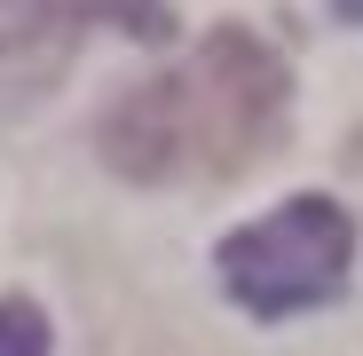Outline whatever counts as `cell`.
<instances>
[{"mask_svg": "<svg viewBox=\"0 0 363 356\" xmlns=\"http://www.w3.org/2000/svg\"><path fill=\"white\" fill-rule=\"evenodd\" d=\"M95 24H118L127 40H166L174 9L166 0H0V72H55Z\"/></svg>", "mask_w": 363, "mask_h": 356, "instance_id": "obj_3", "label": "cell"}, {"mask_svg": "<svg viewBox=\"0 0 363 356\" xmlns=\"http://www.w3.org/2000/svg\"><path fill=\"white\" fill-rule=\"evenodd\" d=\"M332 16L340 24H363V0H332Z\"/></svg>", "mask_w": 363, "mask_h": 356, "instance_id": "obj_5", "label": "cell"}, {"mask_svg": "<svg viewBox=\"0 0 363 356\" xmlns=\"http://www.w3.org/2000/svg\"><path fill=\"white\" fill-rule=\"evenodd\" d=\"M284 119H292L284 55L245 24H213L174 72L135 80L103 111L95 151L127 183H221L277 151Z\"/></svg>", "mask_w": 363, "mask_h": 356, "instance_id": "obj_1", "label": "cell"}, {"mask_svg": "<svg viewBox=\"0 0 363 356\" xmlns=\"http://www.w3.org/2000/svg\"><path fill=\"white\" fill-rule=\"evenodd\" d=\"M347 261H355V222L332 198H284L277 214L221 237V254H213L229 301L253 317H292V309L332 301L347 285Z\"/></svg>", "mask_w": 363, "mask_h": 356, "instance_id": "obj_2", "label": "cell"}, {"mask_svg": "<svg viewBox=\"0 0 363 356\" xmlns=\"http://www.w3.org/2000/svg\"><path fill=\"white\" fill-rule=\"evenodd\" d=\"M0 356H48V317H40V301H24V293L0 301Z\"/></svg>", "mask_w": 363, "mask_h": 356, "instance_id": "obj_4", "label": "cell"}]
</instances>
